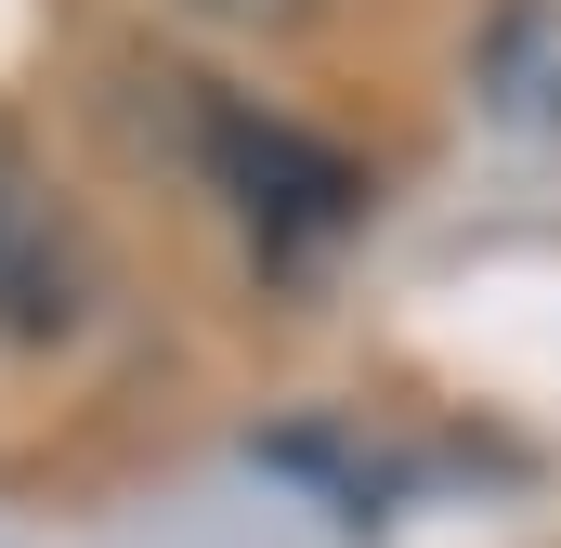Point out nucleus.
I'll return each mask as SVG.
<instances>
[{
  "label": "nucleus",
  "instance_id": "1",
  "mask_svg": "<svg viewBox=\"0 0 561 548\" xmlns=\"http://www.w3.org/2000/svg\"><path fill=\"white\" fill-rule=\"evenodd\" d=\"M196 144H209V170H222V196L249 209V236H262V249H313V236H340V222L366 209V170H353L340 144L287 132V118L196 105Z\"/></svg>",
  "mask_w": 561,
  "mask_h": 548
},
{
  "label": "nucleus",
  "instance_id": "2",
  "mask_svg": "<svg viewBox=\"0 0 561 548\" xmlns=\"http://www.w3.org/2000/svg\"><path fill=\"white\" fill-rule=\"evenodd\" d=\"M79 313H92V236L39 170V144L0 118V340H66Z\"/></svg>",
  "mask_w": 561,
  "mask_h": 548
},
{
  "label": "nucleus",
  "instance_id": "3",
  "mask_svg": "<svg viewBox=\"0 0 561 548\" xmlns=\"http://www.w3.org/2000/svg\"><path fill=\"white\" fill-rule=\"evenodd\" d=\"M483 92L510 118H561V0H510L483 26Z\"/></svg>",
  "mask_w": 561,
  "mask_h": 548
},
{
  "label": "nucleus",
  "instance_id": "4",
  "mask_svg": "<svg viewBox=\"0 0 561 548\" xmlns=\"http://www.w3.org/2000/svg\"><path fill=\"white\" fill-rule=\"evenodd\" d=\"M196 13H236V26H300L313 0H196Z\"/></svg>",
  "mask_w": 561,
  "mask_h": 548
}]
</instances>
